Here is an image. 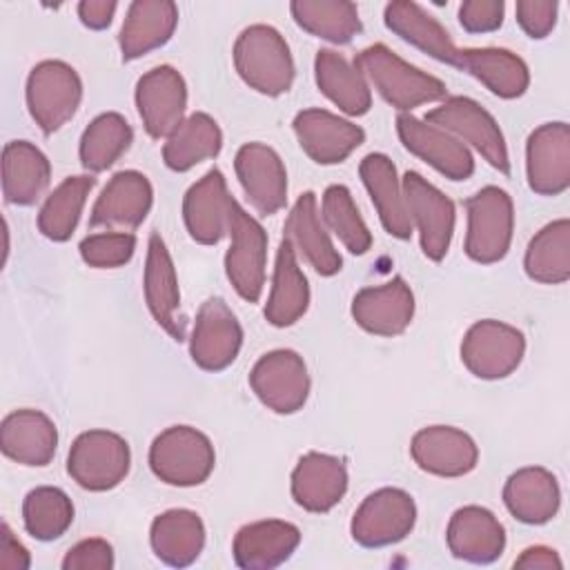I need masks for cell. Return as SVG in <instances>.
I'll list each match as a JSON object with an SVG mask.
<instances>
[{"label": "cell", "instance_id": "6da1fadb", "mask_svg": "<svg viewBox=\"0 0 570 570\" xmlns=\"http://www.w3.org/2000/svg\"><path fill=\"white\" fill-rule=\"evenodd\" d=\"M354 65L374 85V89L399 111H410L414 107L436 102L445 98L448 87L443 80L412 67L399 58L390 47L376 42L356 53Z\"/></svg>", "mask_w": 570, "mask_h": 570}, {"label": "cell", "instance_id": "7a4b0ae2", "mask_svg": "<svg viewBox=\"0 0 570 570\" xmlns=\"http://www.w3.org/2000/svg\"><path fill=\"white\" fill-rule=\"evenodd\" d=\"M234 65L245 85L281 96L294 82V58L285 38L269 24H252L234 42Z\"/></svg>", "mask_w": 570, "mask_h": 570}, {"label": "cell", "instance_id": "3957f363", "mask_svg": "<svg viewBox=\"0 0 570 570\" xmlns=\"http://www.w3.org/2000/svg\"><path fill=\"white\" fill-rule=\"evenodd\" d=\"M216 463L212 441L191 425H171L149 448L151 472L167 485L191 488L209 479Z\"/></svg>", "mask_w": 570, "mask_h": 570}, {"label": "cell", "instance_id": "277c9868", "mask_svg": "<svg viewBox=\"0 0 570 570\" xmlns=\"http://www.w3.org/2000/svg\"><path fill=\"white\" fill-rule=\"evenodd\" d=\"M24 96L36 125L45 134H53L78 111L82 80L71 65L62 60H42L29 71Z\"/></svg>", "mask_w": 570, "mask_h": 570}, {"label": "cell", "instance_id": "5b68a950", "mask_svg": "<svg viewBox=\"0 0 570 570\" xmlns=\"http://www.w3.org/2000/svg\"><path fill=\"white\" fill-rule=\"evenodd\" d=\"M465 254L483 265L501 261L510 249L514 229V207L508 191L488 185L465 200Z\"/></svg>", "mask_w": 570, "mask_h": 570}, {"label": "cell", "instance_id": "8992f818", "mask_svg": "<svg viewBox=\"0 0 570 570\" xmlns=\"http://www.w3.org/2000/svg\"><path fill=\"white\" fill-rule=\"evenodd\" d=\"M129 443L109 430H89L76 436L67 456L69 476L85 490L116 488L129 472Z\"/></svg>", "mask_w": 570, "mask_h": 570}, {"label": "cell", "instance_id": "52a82bcc", "mask_svg": "<svg viewBox=\"0 0 570 570\" xmlns=\"http://www.w3.org/2000/svg\"><path fill=\"white\" fill-rule=\"evenodd\" d=\"M425 120L445 129L463 145H472L501 174H510V156L501 127L476 100L465 96L445 98L439 107L428 111Z\"/></svg>", "mask_w": 570, "mask_h": 570}, {"label": "cell", "instance_id": "ba28073f", "mask_svg": "<svg viewBox=\"0 0 570 570\" xmlns=\"http://www.w3.org/2000/svg\"><path fill=\"white\" fill-rule=\"evenodd\" d=\"M227 234L232 243L225 254V274L240 298L256 303L265 285L267 234L263 225L236 200L232 205Z\"/></svg>", "mask_w": 570, "mask_h": 570}, {"label": "cell", "instance_id": "9c48e42d", "mask_svg": "<svg viewBox=\"0 0 570 570\" xmlns=\"http://www.w3.org/2000/svg\"><path fill=\"white\" fill-rule=\"evenodd\" d=\"M525 354V336L494 318L476 321L463 336L461 361L479 379L497 381L510 376Z\"/></svg>", "mask_w": 570, "mask_h": 570}, {"label": "cell", "instance_id": "30bf717a", "mask_svg": "<svg viewBox=\"0 0 570 570\" xmlns=\"http://www.w3.org/2000/svg\"><path fill=\"white\" fill-rule=\"evenodd\" d=\"M416 521L414 499L401 488H381L363 499L352 517V537L365 548H383L405 539Z\"/></svg>", "mask_w": 570, "mask_h": 570}, {"label": "cell", "instance_id": "8fae6325", "mask_svg": "<svg viewBox=\"0 0 570 570\" xmlns=\"http://www.w3.org/2000/svg\"><path fill=\"white\" fill-rule=\"evenodd\" d=\"M249 385L263 405L278 414L298 412L309 396V374L294 350H274L256 361Z\"/></svg>", "mask_w": 570, "mask_h": 570}, {"label": "cell", "instance_id": "7c38bea8", "mask_svg": "<svg viewBox=\"0 0 570 570\" xmlns=\"http://www.w3.org/2000/svg\"><path fill=\"white\" fill-rule=\"evenodd\" d=\"M401 183L423 254L430 261H443L454 234V203L416 171H407Z\"/></svg>", "mask_w": 570, "mask_h": 570}, {"label": "cell", "instance_id": "4fadbf2b", "mask_svg": "<svg viewBox=\"0 0 570 570\" xmlns=\"http://www.w3.org/2000/svg\"><path fill=\"white\" fill-rule=\"evenodd\" d=\"M243 345V327L223 298H209L200 305L189 338L194 363L207 372L232 365Z\"/></svg>", "mask_w": 570, "mask_h": 570}, {"label": "cell", "instance_id": "5bb4252c", "mask_svg": "<svg viewBox=\"0 0 570 570\" xmlns=\"http://www.w3.org/2000/svg\"><path fill=\"white\" fill-rule=\"evenodd\" d=\"M136 107L147 134L167 138L185 120V78L169 65L149 69L136 85Z\"/></svg>", "mask_w": 570, "mask_h": 570}, {"label": "cell", "instance_id": "9a60e30c", "mask_svg": "<svg viewBox=\"0 0 570 570\" xmlns=\"http://www.w3.org/2000/svg\"><path fill=\"white\" fill-rule=\"evenodd\" d=\"M396 131L410 154L432 165L445 178L465 180L472 176L474 158L470 149L445 129L412 114H399Z\"/></svg>", "mask_w": 570, "mask_h": 570}, {"label": "cell", "instance_id": "2e32d148", "mask_svg": "<svg viewBox=\"0 0 570 570\" xmlns=\"http://www.w3.org/2000/svg\"><path fill=\"white\" fill-rule=\"evenodd\" d=\"M525 176L532 191L559 196L570 187V127L546 122L528 136Z\"/></svg>", "mask_w": 570, "mask_h": 570}, {"label": "cell", "instance_id": "e0dca14e", "mask_svg": "<svg viewBox=\"0 0 570 570\" xmlns=\"http://www.w3.org/2000/svg\"><path fill=\"white\" fill-rule=\"evenodd\" d=\"M234 167L245 196L258 214L272 216L285 207L287 171L272 147L263 142L243 145L236 154Z\"/></svg>", "mask_w": 570, "mask_h": 570}, {"label": "cell", "instance_id": "ac0fdd59", "mask_svg": "<svg viewBox=\"0 0 570 570\" xmlns=\"http://www.w3.org/2000/svg\"><path fill=\"white\" fill-rule=\"evenodd\" d=\"M294 134L301 149L318 165L343 163L365 140V131L358 125L316 107L296 114Z\"/></svg>", "mask_w": 570, "mask_h": 570}, {"label": "cell", "instance_id": "d6986e66", "mask_svg": "<svg viewBox=\"0 0 570 570\" xmlns=\"http://www.w3.org/2000/svg\"><path fill=\"white\" fill-rule=\"evenodd\" d=\"M412 316L414 294L401 276L376 287H363L352 301V318L356 325L376 336H396L405 332Z\"/></svg>", "mask_w": 570, "mask_h": 570}, {"label": "cell", "instance_id": "ffe728a7", "mask_svg": "<svg viewBox=\"0 0 570 570\" xmlns=\"http://www.w3.org/2000/svg\"><path fill=\"white\" fill-rule=\"evenodd\" d=\"M154 200L151 183L145 174L136 169L118 171L109 178V183L102 187L100 196L96 198L91 207V227H122L134 229L138 227Z\"/></svg>", "mask_w": 570, "mask_h": 570}, {"label": "cell", "instance_id": "44dd1931", "mask_svg": "<svg viewBox=\"0 0 570 570\" xmlns=\"http://www.w3.org/2000/svg\"><path fill=\"white\" fill-rule=\"evenodd\" d=\"M410 452L414 463L436 476H463L479 461L476 443L470 434L452 425H430L412 436Z\"/></svg>", "mask_w": 570, "mask_h": 570}, {"label": "cell", "instance_id": "7402d4cb", "mask_svg": "<svg viewBox=\"0 0 570 570\" xmlns=\"http://www.w3.org/2000/svg\"><path fill=\"white\" fill-rule=\"evenodd\" d=\"M234 198L227 191L220 169H209L198 183H194L183 200V218L189 236L196 243L214 245L229 229Z\"/></svg>", "mask_w": 570, "mask_h": 570}, {"label": "cell", "instance_id": "603a6c76", "mask_svg": "<svg viewBox=\"0 0 570 570\" xmlns=\"http://www.w3.org/2000/svg\"><path fill=\"white\" fill-rule=\"evenodd\" d=\"M301 543V530L281 519L243 525L232 543L234 561L245 570H269L285 563Z\"/></svg>", "mask_w": 570, "mask_h": 570}, {"label": "cell", "instance_id": "cb8c5ba5", "mask_svg": "<svg viewBox=\"0 0 570 570\" xmlns=\"http://www.w3.org/2000/svg\"><path fill=\"white\" fill-rule=\"evenodd\" d=\"M445 539L450 552L470 563H492L505 548V530L501 521L481 505L459 508L450 517Z\"/></svg>", "mask_w": 570, "mask_h": 570}, {"label": "cell", "instance_id": "d4e9b609", "mask_svg": "<svg viewBox=\"0 0 570 570\" xmlns=\"http://www.w3.org/2000/svg\"><path fill=\"white\" fill-rule=\"evenodd\" d=\"M347 490V468L338 456L307 452L292 472V497L307 512L332 510Z\"/></svg>", "mask_w": 570, "mask_h": 570}, {"label": "cell", "instance_id": "484cf974", "mask_svg": "<svg viewBox=\"0 0 570 570\" xmlns=\"http://www.w3.org/2000/svg\"><path fill=\"white\" fill-rule=\"evenodd\" d=\"M0 448L4 456L20 465L42 468L58 448V430L40 410H16L2 419Z\"/></svg>", "mask_w": 570, "mask_h": 570}, {"label": "cell", "instance_id": "4316f807", "mask_svg": "<svg viewBox=\"0 0 570 570\" xmlns=\"http://www.w3.org/2000/svg\"><path fill=\"white\" fill-rule=\"evenodd\" d=\"M285 238H289L296 254H301L321 276H334L341 272L343 258L323 225L314 191H305L296 198L285 220Z\"/></svg>", "mask_w": 570, "mask_h": 570}, {"label": "cell", "instance_id": "83f0119b", "mask_svg": "<svg viewBox=\"0 0 570 570\" xmlns=\"http://www.w3.org/2000/svg\"><path fill=\"white\" fill-rule=\"evenodd\" d=\"M142 287H145L147 307L156 318V323L176 341H183L185 332H183V323L178 321L180 289L176 278V267L165 240L158 234H151L147 243Z\"/></svg>", "mask_w": 570, "mask_h": 570}, {"label": "cell", "instance_id": "f1b7e54d", "mask_svg": "<svg viewBox=\"0 0 570 570\" xmlns=\"http://www.w3.org/2000/svg\"><path fill=\"white\" fill-rule=\"evenodd\" d=\"M361 180L379 212L385 232L394 238L412 236V218L407 212L403 183L396 174L394 163L385 154H367L358 165Z\"/></svg>", "mask_w": 570, "mask_h": 570}, {"label": "cell", "instance_id": "f546056e", "mask_svg": "<svg viewBox=\"0 0 570 570\" xmlns=\"http://www.w3.org/2000/svg\"><path fill=\"white\" fill-rule=\"evenodd\" d=\"M178 24V7L171 0H136L127 7L118 45L122 60H136L163 47Z\"/></svg>", "mask_w": 570, "mask_h": 570}, {"label": "cell", "instance_id": "4dcf8cb0", "mask_svg": "<svg viewBox=\"0 0 570 570\" xmlns=\"http://www.w3.org/2000/svg\"><path fill=\"white\" fill-rule=\"evenodd\" d=\"M503 503L510 510V514L521 523H546L559 512L561 503L557 476L539 465L521 468L505 481Z\"/></svg>", "mask_w": 570, "mask_h": 570}, {"label": "cell", "instance_id": "1f68e13d", "mask_svg": "<svg viewBox=\"0 0 570 570\" xmlns=\"http://www.w3.org/2000/svg\"><path fill=\"white\" fill-rule=\"evenodd\" d=\"M383 20H385V27L399 38H403L405 42L414 45L416 49L425 51L428 56L441 62L456 67L459 47L452 42L448 29L421 4L410 0L390 2L383 11Z\"/></svg>", "mask_w": 570, "mask_h": 570}, {"label": "cell", "instance_id": "d6a6232c", "mask_svg": "<svg viewBox=\"0 0 570 570\" xmlns=\"http://www.w3.org/2000/svg\"><path fill=\"white\" fill-rule=\"evenodd\" d=\"M309 307V285L298 267L296 249L289 238L283 236L276 254V267L272 278L269 298L265 305V318L274 327L294 325Z\"/></svg>", "mask_w": 570, "mask_h": 570}, {"label": "cell", "instance_id": "836d02e7", "mask_svg": "<svg viewBox=\"0 0 570 570\" xmlns=\"http://www.w3.org/2000/svg\"><path fill=\"white\" fill-rule=\"evenodd\" d=\"M456 67L474 76L499 98H519L530 85L528 65L512 51L499 47L459 49Z\"/></svg>", "mask_w": 570, "mask_h": 570}, {"label": "cell", "instance_id": "e575fe53", "mask_svg": "<svg viewBox=\"0 0 570 570\" xmlns=\"http://www.w3.org/2000/svg\"><path fill=\"white\" fill-rule=\"evenodd\" d=\"M51 165L29 140H11L2 149V196L11 205H31L47 189Z\"/></svg>", "mask_w": 570, "mask_h": 570}, {"label": "cell", "instance_id": "d590c367", "mask_svg": "<svg viewBox=\"0 0 570 570\" xmlns=\"http://www.w3.org/2000/svg\"><path fill=\"white\" fill-rule=\"evenodd\" d=\"M154 554L174 568L194 563L205 546V525L194 510H167L158 514L149 530Z\"/></svg>", "mask_w": 570, "mask_h": 570}, {"label": "cell", "instance_id": "8d00e7d4", "mask_svg": "<svg viewBox=\"0 0 570 570\" xmlns=\"http://www.w3.org/2000/svg\"><path fill=\"white\" fill-rule=\"evenodd\" d=\"M318 89L347 116H363L372 107V91L365 76L343 53L321 49L314 60Z\"/></svg>", "mask_w": 570, "mask_h": 570}, {"label": "cell", "instance_id": "74e56055", "mask_svg": "<svg viewBox=\"0 0 570 570\" xmlns=\"http://www.w3.org/2000/svg\"><path fill=\"white\" fill-rule=\"evenodd\" d=\"M223 147V134L218 122L203 114H189L165 140L163 160L174 171H187L194 165L218 156Z\"/></svg>", "mask_w": 570, "mask_h": 570}, {"label": "cell", "instance_id": "f35d334b", "mask_svg": "<svg viewBox=\"0 0 570 570\" xmlns=\"http://www.w3.org/2000/svg\"><path fill=\"white\" fill-rule=\"evenodd\" d=\"M525 274L546 285H561L570 278V220L559 218L541 227L528 243L523 258Z\"/></svg>", "mask_w": 570, "mask_h": 570}, {"label": "cell", "instance_id": "ab89813d", "mask_svg": "<svg viewBox=\"0 0 570 570\" xmlns=\"http://www.w3.org/2000/svg\"><path fill=\"white\" fill-rule=\"evenodd\" d=\"M289 11L301 29L336 45L350 42L363 29L356 4L347 0H294Z\"/></svg>", "mask_w": 570, "mask_h": 570}, {"label": "cell", "instance_id": "60d3db41", "mask_svg": "<svg viewBox=\"0 0 570 570\" xmlns=\"http://www.w3.org/2000/svg\"><path fill=\"white\" fill-rule=\"evenodd\" d=\"M94 176H69L65 178L45 200L38 214V229L49 240L62 243L71 238L80 220L82 207L89 191L94 189Z\"/></svg>", "mask_w": 570, "mask_h": 570}, {"label": "cell", "instance_id": "b9f144b4", "mask_svg": "<svg viewBox=\"0 0 570 570\" xmlns=\"http://www.w3.org/2000/svg\"><path fill=\"white\" fill-rule=\"evenodd\" d=\"M134 131L125 116L107 111L96 116L80 138V163L87 171L109 169L131 145Z\"/></svg>", "mask_w": 570, "mask_h": 570}, {"label": "cell", "instance_id": "7bdbcfd3", "mask_svg": "<svg viewBox=\"0 0 570 570\" xmlns=\"http://www.w3.org/2000/svg\"><path fill=\"white\" fill-rule=\"evenodd\" d=\"M22 521L33 539L53 541L69 530L73 521V503L60 488H33L24 497Z\"/></svg>", "mask_w": 570, "mask_h": 570}, {"label": "cell", "instance_id": "ee69618b", "mask_svg": "<svg viewBox=\"0 0 570 570\" xmlns=\"http://www.w3.org/2000/svg\"><path fill=\"white\" fill-rule=\"evenodd\" d=\"M321 218L350 254L361 256L372 247V234L345 185H330L325 189Z\"/></svg>", "mask_w": 570, "mask_h": 570}, {"label": "cell", "instance_id": "f6af8a7d", "mask_svg": "<svg viewBox=\"0 0 570 570\" xmlns=\"http://www.w3.org/2000/svg\"><path fill=\"white\" fill-rule=\"evenodd\" d=\"M80 258L96 269L120 267L131 261L136 252V236L131 232H102L80 240Z\"/></svg>", "mask_w": 570, "mask_h": 570}, {"label": "cell", "instance_id": "bcb514c9", "mask_svg": "<svg viewBox=\"0 0 570 570\" xmlns=\"http://www.w3.org/2000/svg\"><path fill=\"white\" fill-rule=\"evenodd\" d=\"M517 22L530 38H546L554 24L559 13V2L554 0H519L517 7Z\"/></svg>", "mask_w": 570, "mask_h": 570}, {"label": "cell", "instance_id": "7dc6e473", "mask_svg": "<svg viewBox=\"0 0 570 570\" xmlns=\"http://www.w3.org/2000/svg\"><path fill=\"white\" fill-rule=\"evenodd\" d=\"M503 0H468L459 7V22L470 33H488L503 24Z\"/></svg>", "mask_w": 570, "mask_h": 570}, {"label": "cell", "instance_id": "c3c4849f", "mask_svg": "<svg viewBox=\"0 0 570 570\" xmlns=\"http://www.w3.org/2000/svg\"><path fill=\"white\" fill-rule=\"evenodd\" d=\"M65 570H109L114 568V548L105 539H82L62 559Z\"/></svg>", "mask_w": 570, "mask_h": 570}, {"label": "cell", "instance_id": "681fc988", "mask_svg": "<svg viewBox=\"0 0 570 570\" xmlns=\"http://www.w3.org/2000/svg\"><path fill=\"white\" fill-rule=\"evenodd\" d=\"M31 566L27 548L16 539L11 528L2 523L0 532V568L2 570H27Z\"/></svg>", "mask_w": 570, "mask_h": 570}, {"label": "cell", "instance_id": "f907efd6", "mask_svg": "<svg viewBox=\"0 0 570 570\" xmlns=\"http://www.w3.org/2000/svg\"><path fill=\"white\" fill-rule=\"evenodd\" d=\"M118 4L114 0H82L78 4V18L89 29H105L111 24Z\"/></svg>", "mask_w": 570, "mask_h": 570}, {"label": "cell", "instance_id": "816d5d0a", "mask_svg": "<svg viewBox=\"0 0 570 570\" xmlns=\"http://www.w3.org/2000/svg\"><path fill=\"white\" fill-rule=\"evenodd\" d=\"M514 568H525V570H561L563 563H561L557 550L546 548V546H532V548H525L519 559H514Z\"/></svg>", "mask_w": 570, "mask_h": 570}]
</instances>
